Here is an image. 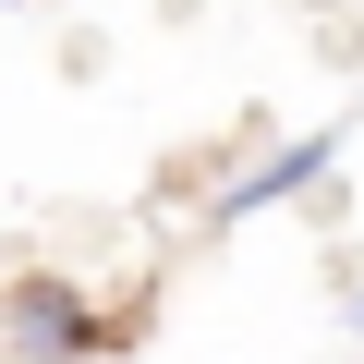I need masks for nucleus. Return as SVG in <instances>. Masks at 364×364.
<instances>
[{
  "label": "nucleus",
  "instance_id": "f257e3e1",
  "mask_svg": "<svg viewBox=\"0 0 364 364\" xmlns=\"http://www.w3.org/2000/svg\"><path fill=\"white\" fill-rule=\"evenodd\" d=\"M0 352L13 364H85V352H109V316L73 279L25 267V279H0Z\"/></svg>",
  "mask_w": 364,
  "mask_h": 364
},
{
  "label": "nucleus",
  "instance_id": "f03ea898",
  "mask_svg": "<svg viewBox=\"0 0 364 364\" xmlns=\"http://www.w3.org/2000/svg\"><path fill=\"white\" fill-rule=\"evenodd\" d=\"M328 158H340V134H291L279 158H255V170L231 182V195H219V219H231V231H243V219H267L279 195H304V182H328Z\"/></svg>",
  "mask_w": 364,
  "mask_h": 364
},
{
  "label": "nucleus",
  "instance_id": "7ed1b4c3",
  "mask_svg": "<svg viewBox=\"0 0 364 364\" xmlns=\"http://www.w3.org/2000/svg\"><path fill=\"white\" fill-rule=\"evenodd\" d=\"M352 328H364V304H352Z\"/></svg>",
  "mask_w": 364,
  "mask_h": 364
}]
</instances>
